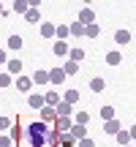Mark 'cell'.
Here are the masks:
<instances>
[{
    "instance_id": "cell-1",
    "label": "cell",
    "mask_w": 136,
    "mask_h": 147,
    "mask_svg": "<svg viewBox=\"0 0 136 147\" xmlns=\"http://www.w3.org/2000/svg\"><path fill=\"white\" fill-rule=\"evenodd\" d=\"M57 142V134L49 123H41V120H30L19 128V142L22 147H52Z\"/></svg>"
},
{
    "instance_id": "cell-2",
    "label": "cell",
    "mask_w": 136,
    "mask_h": 147,
    "mask_svg": "<svg viewBox=\"0 0 136 147\" xmlns=\"http://www.w3.org/2000/svg\"><path fill=\"white\" fill-rule=\"evenodd\" d=\"M79 25H82V27L95 25V14H93V8H82V14H79Z\"/></svg>"
},
{
    "instance_id": "cell-3",
    "label": "cell",
    "mask_w": 136,
    "mask_h": 147,
    "mask_svg": "<svg viewBox=\"0 0 136 147\" xmlns=\"http://www.w3.org/2000/svg\"><path fill=\"white\" fill-rule=\"evenodd\" d=\"M55 115H57V117H71V115H73V109H71V104L60 101V104L55 106Z\"/></svg>"
},
{
    "instance_id": "cell-4",
    "label": "cell",
    "mask_w": 136,
    "mask_h": 147,
    "mask_svg": "<svg viewBox=\"0 0 136 147\" xmlns=\"http://www.w3.org/2000/svg\"><path fill=\"white\" fill-rule=\"evenodd\" d=\"M55 117H57V115H55V106H44V109H41V123H49V125H52Z\"/></svg>"
},
{
    "instance_id": "cell-5",
    "label": "cell",
    "mask_w": 136,
    "mask_h": 147,
    "mask_svg": "<svg viewBox=\"0 0 136 147\" xmlns=\"http://www.w3.org/2000/svg\"><path fill=\"white\" fill-rule=\"evenodd\" d=\"M27 104H30L33 109H44V106H46V104H44V95H41V93H33L30 98H27Z\"/></svg>"
},
{
    "instance_id": "cell-6",
    "label": "cell",
    "mask_w": 136,
    "mask_h": 147,
    "mask_svg": "<svg viewBox=\"0 0 136 147\" xmlns=\"http://www.w3.org/2000/svg\"><path fill=\"white\" fill-rule=\"evenodd\" d=\"M49 82H52V84H63L65 82V74L60 68H52V71H49Z\"/></svg>"
},
{
    "instance_id": "cell-7",
    "label": "cell",
    "mask_w": 136,
    "mask_h": 147,
    "mask_svg": "<svg viewBox=\"0 0 136 147\" xmlns=\"http://www.w3.org/2000/svg\"><path fill=\"white\" fill-rule=\"evenodd\" d=\"M5 74H8V76H14V74H16V76H19V74H22V60H8V71H5Z\"/></svg>"
},
{
    "instance_id": "cell-8",
    "label": "cell",
    "mask_w": 136,
    "mask_h": 147,
    "mask_svg": "<svg viewBox=\"0 0 136 147\" xmlns=\"http://www.w3.org/2000/svg\"><path fill=\"white\" fill-rule=\"evenodd\" d=\"M57 136H60V142H55V144H60V147H73V144H76V139H73L71 136V134H57Z\"/></svg>"
},
{
    "instance_id": "cell-9",
    "label": "cell",
    "mask_w": 136,
    "mask_h": 147,
    "mask_svg": "<svg viewBox=\"0 0 136 147\" xmlns=\"http://www.w3.org/2000/svg\"><path fill=\"white\" fill-rule=\"evenodd\" d=\"M30 87H33V79H27V76H16V90H22V93H27Z\"/></svg>"
},
{
    "instance_id": "cell-10",
    "label": "cell",
    "mask_w": 136,
    "mask_h": 147,
    "mask_svg": "<svg viewBox=\"0 0 136 147\" xmlns=\"http://www.w3.org/2000/svg\"><path fill=\"white\" fill-rule=\"evenodd\" d=\"M68 134H71V136L79 142V139H84V136H87V128H84V125H71V131H68Z\"/></svg>"
},
{
    "instance_id": "cell-11",
    "label": "cell",
    "mask_w": 136,
    "mask_h": 147,
    "mask_svg": "<svg viewBox=\"0 0 136 147\" xmlns=\"http://www.w3.org/2000/svg\"><path fill=\"white\" fill-rule=\"evenodd\" d=\"M114 41L120 44V47H125V44L131 41V33H128V30H117V33H114Z\"/></svg>"
},
{
    "instance_id": "cell-12",
    "label": "cell",
    "mask_w": 136,
    "mask_h": 147,
    "mask_svg": "<svg viewBox=\"0 0 136 147\" xmlns=\"http://www.w3.org/2000/svg\"><path fill=\"white\" fill-rule=\"evenodd\" d=\"M44 104H49V106H57V104H60V95L55 93V90H49V93L44 95Z\"/></svg>"
},
{
    "instance_id": "cell-13",
    "label": "cell",
    "mask_w": 136,
    "mask_h": 147,
    "mask_svg": "<svg viewBox=\"0 0 136 147\" xmlns=\"http://www.w3.org/2000/svg\"><path fill=\"white\" fill-rule=\"evenodd\" d=\"M114 136H117V142H120L123 147H125V144H131V131H123V128H120Z\"/></svg>"
},
{
    "instance_id": "cell-14",
    "label": "cell",
    "mask_w": 136,
    "mask_h": 147,
    "mask_svg": "<svg viewBox=\"0 0 136 147\" xmlns=\"http://www.w3.org/2000/svg\"><path fill=\"white\" fill-rule=\"evenodd\" d=\"M55 55H57V57H63V55H68V44L65 41H55Z\"/></svg>"
},
{
    "instance_id": "cell-15",
    "label": "cell",
    "mask_w": 136,
    "mask_h": 147,
    "mask_svg": "<svg viewBox=\"0 0 136 147\" xmlns=\"http://www.w3.org/2000/svg\"><path fill=\"white\" fill-rule=\"evenodd\" d=\"M68 57H71V63H79V60H84V49H68Z\"/></svg>"
},
{
    "instance_id": "cell-16",
    "label": "cell",
    "mask_w": 136,
    "mask_h": 147,
    "mask_svg": "<svg viewBox=\"0 0 136 147\" xmlns=\"http://www.w3.org/2000/svg\"><path fill=\"white\" fill-rule=\"evenodd\" d=\"M25 19L30 22V25H36V22L41 19V16H38V8H33V5H30V8H27V14H25Z\"/></svg>"
},
{
    "instance_id": "cell-17",
    "label": "cell",
    "mask_w": 136,
    "mask_h": 147,
    "mask_svg": "<svg viewBox=\"0 0 136 147\" xmlns=\"http://www.w3.org/2000/svg\"><path fill=\"white\" fill-rule=\"evenodd\" d=\"M73 120H76V125H87V123H90V115H87V112H76Z\"/></svg>"
},
{
    "instance_id": "cell-18",
    "label": "cell",
    "mask_w": 136,
    "mask_h": 147,
    "mask_svg": "<svg viewBox=\"0 0 136 147\" xmlns=\"http://www.w3.org/2000/svg\"><path fill=\"white\" fill-rule=\"evenodd\" d=\"M104 131H106V134H117V131H120V123H117V120H106Z\"/></svg>"
},
{
    "instance_id": "cell-19",
    "label": "cell",
    "mask_w": 136,
    "mask_h": 147,
    "mask_svg": "<svg viewBox=\"0 0 136 147\" xmlns=\"http://www.w3.org/2000/svg\"><path fill=\"white\" fill-rule=\"evenodd\" d=\"M33 82H38V84H46V82H49V71H36Z\"/></svg>"
},
{
    "instance_id": "cell-20",
    "label": "cell",
    "mask_w": 136,
    "mask_h": 147,
    "mask_svg": "<svg viewBox=\"0 0 136 147\" xmlns=\"http://www.w3.org/2000/svg\"><path fill=\"white\" fill-rule=\"evenodd\" d=\"M60 71H63L65 76H68V74H76V71H79V63H71V60H68V63H65V65H63Z\"/></svg>"
},
{
    "instance_id": "cell-21",
    "label": "cell",
    "mask_w": 136,
    "mask_h": 147,
    "mask_svg": "<svg viewBox=\"0 0 136 147\" xmlns=\"http://www.w3.org/2000/svg\"><path fill=\"white\" fill-rule=\"evenodd\" d=\"M84 33V27L79 25V22H73V25H68V36H82Z\"/></svg>"
},
{
    "instance_id": "cell-22",
    "label": "cell",
    "mask_w": 136,
    "mask_h": 147,
    "mask_svg": "<svg viewBox=\"0 0 136 147\" xmlns=\"http://www.w3.org/2000/svg\"><path fill=\"white\" fill-rule=\"evenodd\" d=\"M27 8H30V3H25V0H16V3H14L16 14H27Z\"/></svg>"
},
{
    "instance_id": "cell-23",
    "label": "cell",
    "mask_w": 136,
    "mask_h": 147,
    "mask_svg": "<svg viewBox=\"0 0 136 147\" xmlns=\"http://www.w3.org/2000/svg\"><path fill=\"white\" fill-rule=\"evenodd\" d=\"M90 87H93V90H95V93H101V90H104V87H106V82H104V79H101V76H95V79H93V82H90Z\"/></svg>"
},
{
    "instance_id": "cell-24",
    "label": "cell",
    "mask_w": 136,
    "mask_h": 147,
    "mask_svg": "<svg viewBox=\"0 0 136 147\" xmlns=\"http://www.w3.org/2000/svg\"><path fill=\"white\" fill-rule=\"evenodd\" d=\"M76 101H79V90H68V93H65V104H76Z\"/></svg>"
},
{
    "instance_id": "cell-25",
    "label": "cell",
    "mask_w": 136,
    "mask_h": 147,
    "mask_svg": "<svg viewBox=\"0 0 136 147\" xmlns=\"http://www.w3.org/2000/svg\"><path fill=\"white\" fill-rule=\"evenodd\" d=\"M55 36H57V41L68 38V25H60V27H55Z\"/></svg>"
},
{
    "instance_id": "cell-26",
    "label": "cell",
    "mask_w": 136,
    "mask_h": 147,
    "mask_svg": "<svg viewBox=\"0 0 136 147\" xmlns=\"http://www.w3.org/2000/svg\"><path fill=\"white\" fill-rule=\"evenodd\" d=\"M41 36L44 38H52L55 36V25H49V22H46V25H41Z\"/></svg>"
},
{
    "instance_id": "cell-27",
    "label": "cell",
    "mask_w": 136,
    "mask_h": 147,
    "mask_svg": "<svg viewBox=\"0 0 136 147\" xmlns=\"http://www.w3.org/2000/svg\"><path fill=\"white\" fill-rule=\"evenodd\" d=\"M101 117L104 120H114V109L112 106H101Z\"/></svg>"
},
{
    "instance_id": "cell-28",
    "label": "cell",
    "mask_w": 136,
    "mask_h": 147,
    "mask_svg": "<svg viewBox=\"0 0 136 147\" xmlns=\"http://www.w3.org/2000/svg\"><path fill=\"white\" fill-rule=\"evenodd\" d=\"M120 52H109V55H106V63H109V65H117V63H120Z\"/></svg>"
},
{
    "instance_id": "cell-29",
    "label": "cell",
    "mask_w": 136,
    "mask_h": 147,
    "mask_svg": "<svg viewBox=\"0 0 136 147\" xmlns=\"http://www.w3.org/2000/svg\"><path fill=\"white\" fill-rule=\"evenodd\" d=\"M19 47H22V38L19 36H11L8 38V49H19Z\"/></svg>"
},
{
    "instance_id": "cell-30",
    "label": "cell",
    "mask_w": 136,
    "mask_h": 147,
    "mask_svg": "<svg viewBox=\"0 0 136 147\" xmlns=\"http://www.w3.org/2000/svg\"><path fill=\"white\" fill-rule=\"evenodd\" d=\"M84 33H87L90 38H95V36H98L101 30H98V25H87V27H84Z\"/></svg>"
},
{
    "instance_id": "cell-31",
    "label": "cell",
    "mask_w": 136,
    "mask_h": 147,
    "mask_svg": "<svg viewBox=\"0 0 136 147\" xmlns=\"http://www.w3.org/2000/svg\"><path fill=\"white\" fill-rule=\"evenodd\" d=\"M8 84H11V76H8V74H0V90L8 87Z\"/></svg>"
},
{
    "instance_id": "cell-32",
    "label": "cell",
    "mask_w": 136,
    "mask_h": 147,
    "mask_svg": "<svg viewBox=\"0 0 136 147\" xmlns=\"http://www.w3.org/2000/svg\"><path fill=\"white\" fill-rule=\"evenodd\" d=\"M76 144H79V147H95V144H93V139H90V136H84V139H79Z\"/></svg>"
},
{
    "instance_id": "cell-33",
    "label": "cell",
    "mask_w": 136,
    "mask_h": 147,
    "mask_svg": "<svg viewBox=\"0 0 136 147\" xmlns=\"http://www.w3.org/2000/svg\"><path fill=\"white\" fill-rule=\"evenodd\" d=\"M5 128H11V120L8 117H0V131H5Z\"/></svg>"
},
{
    "instance_id": "cell-34",
    "label": "cell",
    "mask_w": 136,
    "mask_h": 147,
    "mask_svg": "<svg viewBox=\"0 0 136 147\" xmlns=\"http://www.w3.org/2000/svg\"><path fill=\"white\" fill-rule=\"evenodd\" d=\"M0 147H11V139L8 136H0Z\"/></svg>"
},
{
    "instance_id": "cell-35",
    "label": "cell",
    "mask_w": 136,
    "mask_h": 147,
    "mask_svg": "<svg viewBox=\"0 0 136 147\" xmlns=\"http://www.w3.org/2000/svg\"><path fill=\"white\" fill-rule=\"evenodd\" d=\"M0 63H5V52H3V49H0Z\"/></svg>"
},
{
    "instance_id": "cell-36",
    "label": "cell",
    "mask_w": 136,
    "mask_h": 147,
    "mask_svg": "<svg viewBox=\"0 0 136 147\" xmlns=\"http://www.w3.org/2000/svg\"><path fill=\"white\" fill-rule=\"evenodd\" d=\"M0 14H3V5H0Z\"/></svg>"
},
{
    "instance_id": "cell-37",
    "label": "cell",
    "mask_w": 136,
    "mask_h": 147,
    "mask_svg": "<svg viewBox=\"0 0 136 147\" xmlns=\"http://www.w3.org/2000/svg\"><path fill=\"white\" fill-rule=\"evenodd\" d=\"M52 147H60V144H52Z\"/></svg>"
},
{
    "instance_id": "cell-38",
    "label": "cell",
    "mask_w": 136,
    "mask_h": 147,
    "mask_svg": "<svg viewBox=\"0 0 136 147\" xmlns=\"http://www.w3.org/2000/svg\"><path fill=\"white\" fill-rule=\"evenodd\" d=\"M125 147H131V144H125Z\"/></svg>"
}]
</instances>
